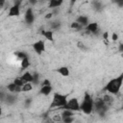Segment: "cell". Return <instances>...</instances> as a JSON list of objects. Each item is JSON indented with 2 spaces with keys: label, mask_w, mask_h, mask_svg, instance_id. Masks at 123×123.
<instances>
[{
  "label": "cell",
  "mask_w": 123,
  "mask_h": 123,
  "mask_svg": "<svg viewBox=\"0 0 123 123\" xmlns=\"http://www.w3.org/2000/svg\"><path fill=\"white\" fill-rule=\"evenodd\" d=\"M20 6L21 5H12L8 12V16L12 17V16H19L20 14Z\"/></svg>",
  "instance_id": "9"
},
{
  "label": "cell",
  "mask_w": 123,
  "mask_h": 123,
  "mask_svg": "<svg viewBox=\"0 0 123 123\" xmlns=\"http://www.w3.org/2000/svg\"><path fill=\"white\" fill-rule=\"evenodd\" d=\"M5 2H6V0H0V8H3L4 7Z\"/></svg>",
  "instance_id": "40"
},
{
  "label": "cell",
  "mask_w": 123,
  "mask_h": 123,
  "mask_svg": "<svg viewBox=\"0 0 123 123\" xmlns=\"http://www.w3.org/2000/svg\"><path fill=\"white\" fill-rule=\"evenodd\" d=\"M72 29H75V30H77V31H79V30H82V29H84V27L82 26V25H80L76 20L74 21V22H72L71 23V26H70Z\"/></svg>",
  "instance_id": "24"
},
{
  "label": "cell",
  "mask_w": 123,
  "mask_h": 123,
  "mask_svg": "<svg viewBox=\"0 0 123 123\" xmlns=\"http://www.w3.org/2000/svg\"><path fill=\"white\" fill-rule=\"evenodd\" d=\"M31 104H32V98H27V99L25 100V102H24L25 108H29V107L31 106Z\"/></svg>",
  "instance_id": "30"
},
{
  "label": "cell",
  "mask_w": 123,
  "mask_h": 123,
  "mask_svg": "<svg viewBox=\"0 0 123 123\" xmlns=\"http://www.w3.org/2000/svg\"><path fill=\"white\" fill-rule=\"evenodd\" d=\"M13 83H14V84H16V85H17V86H23V85L25 84V82H24L20 77L15 78V79L13 80Z\"/></svg>",
  "instance_id": "26"
},
{
  "label": "cell",
  "mask_w": 123,
  "mask_h": 123,
  "mask_svg": "<svg viewBox=\"0 0 123 123\" xmlns=\"http://www.w3.org/2000/svg\"><path fill=\"white\" fill-rule=\"evenodd\" d=\"M117 39H118V35L116 33H112V35H111V40L112 41H116Z\"/></svg>",
  "instance_id": "33"
},
{
  "label": "cell",
  "mask_w": 123,
  "mask_h": 123,
  "mask_svg": "<svg viewBox=\"0 0 123 123\" xmlns=\"http://www.w3.org/2000/svg\"><path fill=\"white\" fill-rule=\"evenodd\" d=\"M61 115H62V118L68 117V116H73L74 115V111H70V110H67V109H63Z\"/></svg>",
  "instance_id": "18"
},
{
  "label": "cell",
  "mask_w": 123,
  "mask_h": 123,
  "mask_svg": "<svg viewBox=\"0 0 123 123\" xmlns=\"http://www.w3.org/2000/svg\"><path fill=\"white\" fill-rule=\"evenodd\" d=\"M56 72H58L59 74H61V75L63 76V77H68L69 74H70L69 69H68V67H66V66H61V67L57 68V69H56Z\"/></svg>",
  "instance_id": "16"
},
{
  "label": "cell",
  "mask_w": 123,
  "mask_h": 123,
  "mask_svg": "<svg viewBox=\"0 0 123 123\" xmlns=\"http://www.w3.org/2000/svg\"><path fill=\"white\" fill-rule=\"evenodd\" d=\"M33 49L37 55H41L45 51V43L43 40H37L33 44Z\"/></svg>",
  "instance_id": "7"
},
{
  "label": "cell",
  "mask_w": 123,
  "mask_h": 123,
  "mask_svg": "<svg viewBox=\"0 0 123 123\" xmlns=\"http://www.w3.org/2000/svg\"><path fill=\"white\" fill-rule=\"evenodd\" d=\"M94 110V100L88 92H86L81 103V111L85 114H90Z\"/></svg>",
  "instance_id": "2"
},
{
  "label": "cell",
  "mask_w": 123,
  "mask_h": 123,
  "mask_svg": "<svg viewBox=\"0 0 123 123\" xmlns=\"http://www.w3.org/2000/svg\"><path fill=\"white\" fill-rule=\"evenodd\" d=\"M109 110V106L105 103L103 98H99L94 101V111L101 116H104Z\"/></svg>",
  "instance_id": "4"
},
{
  "label": "cell",
  "mask_w": 123,
  "mask_h": 123,
  "mask_svg": "<svg viewBox=\"0 0 123 123\" xmlns=\"http://www.w3.org/2000/svg\"><path fill=\"white\" fill-rule=\"evenodd\" d=\"M103 38L104 40L107 42L108 41V38H109V32H104L103 33Z\"/></svg>",
  "instance_id": "34"
},
{
  "label": "cell",
  "mask_w": 123,
  "mask_h": 123,
  "mask_svg": "<svg viewBox=\"0 0 123 123\" xmlns=\"http://www.w3.org/2000/svg\"><path fill=\"white\" fill-rule=\"evenodd\" d=\"M91 4H92V7L95 11H100V9L102 8V3L99 0H93Z\"/></svg>",
  "instance_id": "23"
},
{
  "label": "cell",
  "mask_w": 123,
  "mask_h": 123,
  "mask_svg": "<svg viewBox=\"0 0 123 123\" xmlns=\"http://www.w3.org/2000/svg\"><path fill=\"white\" fill-rule=\"evenodd\" d=\"M61 109H67V110H70V111H81V103H79L78 99L73 97V98H70L67 103L65 104V106H63L62 108Z\"/></svg>",
  "instance_id": "5"
},
{
  "label": "cell",
  "mask_w": 123,
  "mask_h": 123,
  "mask_svg": "<svg viewBox=\"0 0 123 123\" xmlns=\"http://www.w3.org/2000/svg\"><path fill=\"white\" fill-rule=\"evenodd\" d=\"M14 54H15V55H16V57H17L18 59H20V60H22V59H24V58H26V57H28V56H27V54H26L25 52H21V51H18V52H15Z\"/></svg>",
  "instance_id": "27"
},
{
  "label": "cell",
  "mask_w": 123,
  "mask_h": 123,
  "mask_svg": "<svg viewBox=\"0 0 123 123\" xmlns=\"http://www.w3.org/2000/svg\"><path fill=\"white\" fill-rule=\"evenodd\" d=\"M28 2H29V4H30L31 7H32V6H35V5L37 3V0H28Z\"/></svg>",
  "instance_id": "37"
},
{
  "label": "cell",
  "mask_w": 123,
  "mask_h": 123,
  "mask_svg": "<svg viewBox=\"0 0 123 123\" xmlns=\"http://www.w3.org/2000/svg\"><path fill=\"white\" fill-rule=\"evenodd\" d=\"M54 121H62V115H55L53 117Z\"/></svg>",
  "instance_id": "35"
},
{
  "label": "cell",
  "mask_w": 123,
  "mask_h": 123,
  "mask_svg": "<svg viewBox=\"0 0 123 123\" xmlns=\"http://www.w3.org/2000/svg\"><path fill=\"white\" fill-rule=\"evenodd\" d=\"M51 86V82H50V80H48V79H44L41 83H40V86Z\"/></svg>",
  "instance_id": "31"
},
{
  "label": "cell",
  "mask_w": 123,
  "mask_h": 123,
  "mask_svg": "<svg viewBox=\"0 0 123 123\" xmlns=\"http://www.w3.org/2000/svg\"><path fill=\"white\" fill-rule=\"evenodd\" d=\"M24 19H25V22L28 24V25H32L35 21V13H34V11L31 7H29L26 12H25V14H24Z\"/></svg>",
  "instance_id": "6"
},
{
  "label": "cell",
  "mask_w": 123,
  "mask_h": 123,
  "mask_svg": "<svg viewBox=\"0 0 123 123\" xmlns=\"http://www.w3.org/2000/svg\"><path fill=\"white\" fill-rule=\"evenodd\" d=\"M85 30L89 33V34H92V35H98L99 34V27H98V24L96 22H91V23H88L86 27H85Z\"/></svg>",
  "instance_id": "8"
},
{
  "label": "cell",
  "mask_w": 123,
  "mask_h": 123,
  "mask_svg": "<svg viewBox=\"0 0 123 123\" xmlns=\"http://www.w3.org/2000/svg\"><path fill=\"white\" fill-rule=\"evenodd\" d=\"M62 3H63V0H49V5H48V7H49L50 9L59 8L60 6H62Z\"/></svg>",
  "instance_id": "17"
},
{
  "label": "cell",
  "mask_w": 123,
  "mask_h": 123,
  "mask_svg": "<svg viewBox=\"0 0 123 123\" xmlns=\"http://www.w3.org/2000/svg\"><path fill=\"white\" fill-rule=\"evenodd\" d=\"M30 66V62H29V58L26 57L24 59L21 60V68L22 69H26Z\"/></svg>",
  "instance_id": "22"
},
{
  "label": "cell",
  "mask_w": 123,
  "mask_h": 123,
  "mask_svg": "<svg viewBox=\"0 0 123 123\" xmlns=\"http://www.w3.org/2000/svg\"><path fill=\"white\" fill-rule=\"evenodd\" d=\"M52 86H41L40 89H39V94L44 95V96H48L51 92H52Z\"/></svg>",
  "instance_id": "13"
},
{
  "label": "cell",
  "mask_w": 123,
  "mask_h": 123,
  "mask_svg": "<svg viewBox=\"0 0 123 123\" xmlns=\"http://www.w3.org/2000/svg\"><path fill=\"white\" fill-rule=\"evenodd\" d=\"M7 90L12 93H19V92H22V86H19L12 82L7 86Z\"/></svg>",
  "instance_id": "10"
},
{
  "label": "cell",
  "mask_w": 123,
  "mask_h": 123,
  "mask_svg": "<svg viewBox=\"0 0 123 123\" xmlns=\"http://www.w3.org/2000/svg\"><path fill=\"white\" fill-rule=\"evenodd\" d=\"M113 2L118 6V7H123V0H113Z\"/></svg>",
  "instance_id": "32"
},
{
  "label": "cell",
  "mask_w": 123,
  "mask_h": 123,
  "mask_svg": "<svg viewBox=\"0 0 123 123\" xmlns=\"http://www.w3.org/2000/svg\"><path fill=\"white\" fill-rule=\"evenodd\" d=\"M41 35L46 38V40H49L51 42L54 41V32H53V30H42Z\"/></svg>",
  "instance_id": "12"
},
{
  "label": "cell",
  "mask_w": 123,
  "mask_h": 123,
  "mask_svg": "<svg viewBox=\"0 0 123 123\" xmlns=\"http://www.w3.org/2000/svg\"><path fill=\"white\" fill-rule=\"evenodd\" d=\"M103 100L105 101V103L110 107V105L112 103V97H111V94H110V93H108V94H105L104 96H103Z\"/></svg>",
  "instance_id": "21"
},
{
  "label": "cell",
  "mask_w": 123,
  "mask_h": 123,
  "mask_svg": "<svg viewBox=\"0 0 123 123\" xmlns=\"http://www.w3.org/2000/svg\"><path fill=\"white\" fill-rule=\"evenodd\" d=\"M16 100H17L16 95H14V93H12V92H10V93H6L4 102H6V104H8V105H12L16 102Z\"/></svg>",
  "instance_id": "11"
},
{
  "label": "cell",
  "mask_w": 123,
  "mask_h": 123,
  "mask_svg": "<svg viewBox=\"0 0 123 123\" xmlns=\"http://www.w3.org/2000/svg\"><path fill=\"white\" fill-rule=\"evenodd\" d=\"M12 3L13 5H21L22 0H12Z\"/></svg>",
  "instance_id": "38"
},
{
  "label": "cell",
  "mask_w": 123,
  "mask_h": 123,
  "mask_svg": "<svg viewBox=\"0 0 123 123\" xmlns=\"http://www.w3.org/2000/svg\"><path fill=\"white\" fill-rule=\"evenodd\" d=\"M33 83H25L22 86V92H28L33 89Z\"/></svg>",
  "instance_id": "19"
},
{
  "label": "cell",
  "mask_w": 123,
  "mask_h": 123,
  "mask_svg": "<svg viewBox=\"0 0 123 123\" xmlns=\"http://www.w3.org/2000/svg\"><path fill=\"white\" fill-rule=\"evenodd\" d=\"M52 16H53V13H52V12H49V13H47V14L45 15V18H46V19H50Z\"/></svg>",
  "instance_id": "39"
},
{
  "label": "cell",
  "mask_w": 123,
  "mask_h": 123,
  "mask_svg": "<svg viewBox=\"0 0 123 123\" xmlns=\"http://www.w3.org/2000/svg\"><path fill=\"white\" fill-rule=\"evenodd\" d=\"M77 47H78L80 50H82L83 52H85V51H86V50H87V48L86 47L85 43H84V42H82V41H78V42H77Z\"/></svg>",
  "instance_id": "25"
},
{
  "label": "cell",
  "mask_w": 123,
  "mask_h": 123,
  "mask_svg": "<svg viewBox=\"0 0 123 123\" xmlns=\"http://www.w3.org/2000/svg\"><path fill=\"white\" fill-rule=\"evenodd\" d=\"M122 86H123V72L121 74H119L117 77L111 79L107 83V85L105 86L103 90L107 91L108 93H110L111 95H116L119 92Z\"/></svg>",
  "instance_id": "1"
},
{
  "label": "cell",
  "mask_w": 123,
  "mask_h": 123,
  "mask_svg": "<svg viewBox=\"0 0 123 123\" xmlns=\"http://www.w3.org/2000/svg\"><path fill=\"white\" fill-rule=\"evenodd\" d=\"M69 96V93L67 94H61V93H54L53 99L51 101L50 104V109H54V108H62L63 106H65V104L67 103V97Z\"/></svg>",
  "instance_id": "3"
},
{
  "label": "cell",
  "mask_w": 123,
  "mask_h": 123,
  "mask_svg": "<svg viewBox=\"0 0 123 123\" xmlns=\"http://www.w3.org/2000/svg\"><path fill=\"white\" fill-rule=\"evenodd\" d=\"M118 52L120 54H123V43H120L118 45Z\"/></svg>",
  "instance_id": "36"
},
{
  "label": "cell",
  "mask_w": 123,
  "mask_h": 123,
  "mask_svg": "<svg viewBox=\"0 0 123 123\" xmlns=\"http://www.w3.org/2000/svg\"><path fill=\"white\" fill-rule=\"evenodd\" d=\"M61 26H62V23H61L60 21H58V20H55V21L51 22V24H50L51 30H54V31L59 30V29L61 28Z\"/></svg>",
  "instance_id": "20"
},
{
  "label": "cell",
  "mask_w": 123,
  "mask_h": 123,
  "mask_svg": "<svg viewBox=\"0 0 123 123\" xmlns=\"http://www.w3.org/2000/svg\"><path fill=\"white\" fill-rule=\"evenodd\" d=\"M75 119H74V117L73 116H68V117H63V118H62V121H63L64 123H71V122H73Z\"/></svg>",
  "instance_id": "29"
},
{
  "label": "cell",
  "mask_w": 123,
  "mask_h": 123,
  "mask_svg": "<svg viewBox=\"0 0 123 123\" xmlns=\"http://www.w3.org/2000/svg\"><path fill=\"white\" fill-rule=\"evenodd\" d=\"M122 109H123V104H122Z\"/></svg>",
  "instance_id": "42"
},
{
  "label": "cell",
  "mask_w": 123,
  "mask_h": 123,
  "mask_svg": "<svg viewBox=\"0 0 123 123\" xmlns=\"http://www.w3.org/2000/svg\"><path fill=\"white\" fill-rule=\"evenodd\" d=\"M33 75H34V81H33V84H34V85H38V83H39V79H40L39 74H38V73H35V74H33Z\"/></svg>",
  "instance_id": "28"
},
{
  "label": "cell",
  "mask_w": 123,
  "mask_h": 123,
  "mask_svg": "<svg viewBox=\"0 0 123 123\" xmlns=\"http://www.w3.org/2000/svg\"><path fill=\"white\" fill-rule=\"evenodd\" d=\"M20 78L25 83H33V81H34V75L32 73H30L29 71H26L25 73H23V75Z\"/></svg>",
  "instance_id": "15"
},
{
  "label": "cell",
  "mask_w": 123,
  "mask_h": 123,
  "mask_svg": "<svg viewBox=\"0 0 123 123\" xmlns=\"http://www.w3.org/2000/svg\"><path fill=\"white\" fill-rule=\"evenodd\" d=\"M76 21H77L80 25H82L84 28L89 23V22H88V17L86 16V15H79V16L76 18Z\"/></svg>",
  "instance_id": "14"
},
{
  "label": "cell",
  "mask_w": 123,
  "mask_h": 123,
  "mask_svg": "<svg viewBox=\"0 0 123 123\" xmlns=\"http://www.w3.org/2000/svg\"><path fill=\"white\" fill-rule=\"evenodd\" d=\"M77 1H78V0H70V4H71V6H73Z\"/></svg>",
  "instance_id": "41"
}]
</instances>
